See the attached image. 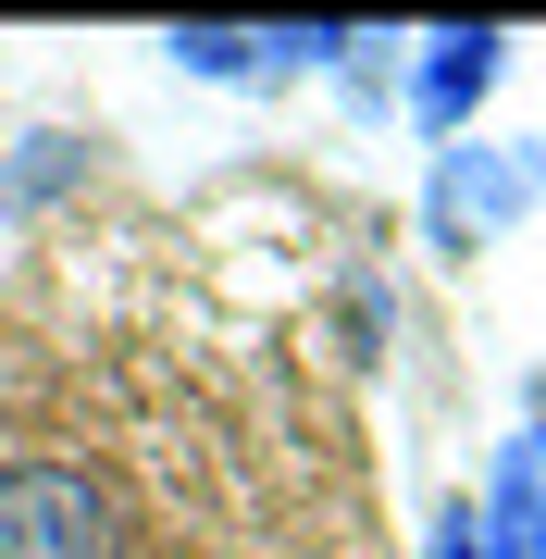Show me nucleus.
Returning <instances> with one entry per match:
<instances>
[{
	"label": "nucleus",
	"instance_id": "1",
	"mask_svg": "<svg viewBox=\"0 0 546 559\" xmlns=\"http://www.w3.org/2000/svg\"><path fill=\"white\" fill-rule=\"evenodd\" d=\"M0 559H137V535L87 460H0Z\"/></svg>",
	"mask_w": 546,
	"mask_h": 559
},
{
	"label": "nucleus",
	"instance_id": "2",
	"mask_svg": "<svg viewBox=\"0 0 546 559\" xmlns=\"http://www.w3.org/2000/svg\"><path fill=\"white\" fill-rule=\"evenodd\" d=\"M534 200H546V138H497V150L447 138L435 150V187H423V224H435V249H485Z\"/></svg>",
	"mask_w": 546,
	"mask_h": 559
},
{
	"label": "nucleus",
	"instance_id": "3",
	"mask_svg": "<svg viewBox=\"0 0 546 559\" xmlns=\"http://www.w3.org/2000/svg\"><path fill=\"white\" fill-rule=\"evenodd\" d=\"M497 75H509V38H497V25H435V38H423V75H410V112H423L435 138H460V124L485 112Z\"/></svg>",
	"mask_w": 546,
	"mask_h": 559
},
{
	"label": "nucleus",
	"instance_id": "4",
	"mask_svg": "<svg viewBox=\"0 0 546 559\" xmlns=\"http://www.w3.org/2000/svg\"><path fill=\"white\" fill-rule=\"evenodd\" d=\"M472 547L485 559H546V460H534V436L497 448L485 498H472Z\"/></svg>",
	"mask_w": 546,
	"mask_h": 559
},
{
	"label": "nucleus",
	"instance_id": "5",
	"mask_svg": "<svg viewBox=\"0 0 546 559\" xmlns=\"http://www.w3.org/2000/svg\"><path fill=\"white\" fill-rule=\"evenodd\" d=\"M186 75H211V87H236V75H274V25H174L162 38Z\"/></svg>",
	"mask_w": 546,
	"mask_h": 559
},
{
	"label": "nucleus",
	"instance_id": "6",
	"mask_svg": "<svg viewBox=\"0 0 546 559\" xmlns=\"http://www.w3.org/2000/svg\"><path fill=\"white\" fill-rule=\"evenodd\" d=\"M62 175H75V138H13V162H0V187H13L25 212H38V200H50Z\"/></svg>",
	"mask_w": 546,
	"mask_h": 559
},
{
	"label": "nucleus",
	"instance_id": "7",
	"mask_svg": "<svg viewBox=\"0 0 546 559\" xmlns=\"http://www.w3.org/2000/svg\"><path fill=\"white\" fill-rule=\"evenodd\" d=\"M423 559H485V547H472V498H447V510H435V535H423Z\"/></svg>",
	"mask_w": 546,
	"mask_h": 559
},
{
	"label": "nucleus",
	"instance_id": "8",
	"mask_svg": "<svg viewBox=\"0 0 546 559\" xmlns=\"http://www.w3.org/2000/svg\"><path fill=\"white\" fill-rule=\"evenodd\" d=\"M522 436H534V460H546V373H534V423H522Z\"/></svg>",
	"mask_w": 546,
	"mask_h": 559
}]
</instances>
